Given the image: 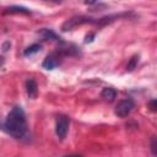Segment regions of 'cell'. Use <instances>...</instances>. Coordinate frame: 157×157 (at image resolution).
I'll list each match as a JSON object with an SVG mask.
<instances>
[{
    "label": "cell",
    "instance_id": "cell-2",
    "mask_svg": "<svg viewBox=\"0 0 157 157\" xmlns=\"http://www.w3.org/2000/svg\"><path fill=\"white\" fill-rule=\"evenodd\" d=\"M135 108V102L131 99V98H125L123 101H120L117 107H115V114L119 117V118H125L128 117L131 110Z\"/></svg>",
    "mask_w": 157,
    "mask_h": 157
},
{
    "label": "cell",
    "instance_id": "cell-8",
    "mask_svg": "<svg viewBox=\"0 0 157 157\" xmlns=\"http://www.w3.org/2000/svg\"><path fill=\"white\" fill-rule=\"evenodd\" d=\"M101 96H102V98H104L105 101L112 102V101L117 97V91H115L114 88H112V87H104V88L102 90V92H101Z\"/></svg>",
    "mask_w": 157,
    "mask_h": 157
},
{
    "label": "cell",
    "instance_id": "cell-13",
    "mask_svg": "<svg viewBox=\"0 0 157 157\" xmlns=\"http://www.w3.org/2000/svg\"><path fill=\"white\" fill-rule=\"evenodd\" d=\"M148 105H150V108H151V110H156V99H152L150 103H148Z\"/></svg>",
    "mask_w": 157,
    "mask_h": 157
},
{
    "label": "cell",
    "instance_id": "cell-9",
    "mask_svg": "<svg viewBox=\"0 0 157 157\" xmlns=\"http://www.w3.org/2000/svg\"><path fill=\"white\" fill-rule=\"evenodd\" d=\"M4 12L5 13H26L27 15L31 11L23 6H10V7H6Z\"/></svg>",
    "mask_w": 157,
    "mask_h": 157
},
{
    "label": "cell",
    "instance_id": "cell-14",
    "mask_svg": "<svg viewBox=\"0 0 157 157\" xmlns=\"http://www.w3.org/2000/svg\"><path fill=\"white\" fill-rule=\"evenodd\" d=\"M2 64H4V58H2V56H0V69H1Z\"/></svg>",
    "mask_w": 157,
    "mask_h": 157
},
{
    "label": "cell",
    "instance_id": "cell-10",
    "mask_svg": "<svg viewBox=\"0 0 157 157\" xmlns=\"http://www.w3.org/2000/svg\"><path fill=\"white\" fill-rule=\"evenodd\" d=\"M40 48H42V45H40V44L34 43V44H32V45L27 47V48H26V50L23 52V54H25V55H32V54H36V53H38V52L40 50Z\"/></svg>",
    "mask_w": 157,
    "mask_h": 157
},
{
    "label": "cell",
    "instance_id": "cell-1",
    "mask_svg": "<svg viewBox=\"0 0 157 157\" xmlns=\"http://www.w3.org/2000/svg\"><path fill=\"white\" fill-rule=\"evenodd\" d=\"M4 130L17 140H21L27 135L28 125L22 107L15 105L10 110L6 117V120L4 121Z\"/></svg>",
    "mask_w": 157,
    "mask_h": 157
},
{
    "label": "cell",
    "instance_id": "cell-5",
    "mask_svg": "<svg viewBox=\"0 0 157 157\" xmlns=\"http://www.w3.org/2000/svg\"><path fill=\"white\" fill-rule=\"evenodd\" d=\"M42 65H43V67L47 69V70H53V69H55V67L59 65V55H58L56 53L49 54V55L44 59V61H43Z\"/></svg>",
    "mask_w": 157,
    "mask_h": 157
},
{
    "label": "cell",
    "instance_id": "cell-7",
    "mask_svg": "<svg viewBox=\"0 0 157 157\" xmlns=\"http://www.w3.org/2000/svg\"><path fill=\"white\" fill-rule=\"evenodd\" d=\"M40 37L45 40H59L60 38L56 36V33L53 31V29H49V28H42L39 32Z\"/></svg>",
    "mask_w": 157,
    "mask_h": 157
},
{
    "label": "cell",
    "instance_id": "cell-15",
    "mask_svg": "<svg viewBox=\"0 0 157 157\" xmlns=\"http://www.w3.org/2000/svg\"><path fill=\"white\" fill-rule=\"evenodd\" d=\"M66 157H81V156H66Z\"/></svg>",
    "mask_w": 157,
    "mask_h": 157
},
{
    "label": "cell",
    "instance_id": "cell-12",
    "mask_svg": "<svg viewBox=\"0 0 157 157\" xmlns=\"http://www.w3.org/2000/svg\"><path fill=\"white\" fill-rule=\"evenodd\" d=\"M151 151L153 155H156V137L151 139Z\"/></svg>",
    "mask_w": 157,
    "mask_h": 157
},
{
    "label": "cell",
    "instance_id": "cell-4",
    "mask_svg": "<svg viewBox=\"0 0 157 157\" xmlns=\"http://www.w3.org/2000/svg\"><path fill=\"white\" fill-rule=\"evenodd\" d=\"M69 118L66 115H59L55 123V134L60 140H64L66 137L67 130H69Z\"/></svg>",
    "mask_w": 157,
    "mask_h": 157
},
{
    "label": "cell",
    "instance_id": "cell-3",
    "mask_svg": "<svg viewBox=\"0 0 157 157\" xmlns=\"http://www.w3.org/2000/svg\"><path fill=\"white\" fill-rule=\"evenodd\" d=\"M96 20L93 18H90V17H85V16H75V17H71L70 20L65 21L64 25H63V31H70L80 25H83V23H94Z\"/></svg>",
    "mask_w": 157,
    "mask_h": 157
},
{
    "label": "cell",
    "instance_id": "cell-11",
    "mask_svg": "<svg viewBox=\"0 0 157 157\" xmlns=\"http://www.w3.org/2000/svg\"><path fill=\"white\" fill-rule=\"evenodd\" d=\"M137 61H139V56H137V55H134V56H131V59H130V60H129V63H128L126 70H128V71H132V70L136 67V65H137Z\"/></svg>",
    "mask_w": 157,
    "mask_h": 157
},
{
    "label": "cell",
    "instance_id": "cell-6",
    "mask_svg": "<svg viewBox=\"0 0 157 157\" xmlns=\"http://www.w3.org/2000/svg\"><path fill=\"white\" fill-rule=\"evenodd\" d=\"M26 91H27V94H28L29 98H36L37 97L38 86H37V82L33 78H28L26 81Z\"/></svg>",
    "mask_w": 157,
    "mask_h": 157
}]
</instances>
